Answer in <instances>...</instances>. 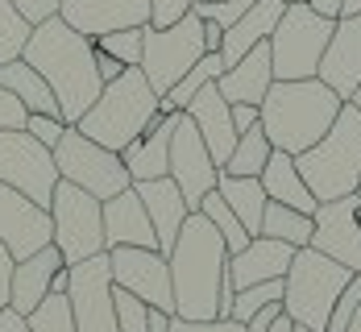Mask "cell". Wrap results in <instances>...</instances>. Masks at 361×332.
Here are the masks:
<instances>
[{
    "label": "cell",
    "instance_id": "cell-1",
    "mask_svg": "<svg viewBox=\"0 0 361 332\" xmlns=\"http://www.w3.org/2000/svg\"><path fill=\"white\" fill-rule=\"evenodd\" d=\"M21 59L50 83V92H54L67 125H79V116L92 109L96 96L104 92V79L96 71L92 37L75 34L63 17H50V21L34 25Z\"/></svg>",
    "mask_w": 361,
    "mask_h": 332
},
{
    "label": "cell",
    "instance_id": "cell-2",
    "mask_svg": "<svg viewBox=\"0 0 361 332\" xmlns=\"http://www.w3.org/2000/svg\"><path fill=\"white\" fill-rule=\"evenodd\" d=\"M166 262H171V287H175V316L179 320H216L220 283L228 274V250L204 212H191L183 221Z\"/></svg>",
    "mask_w": 361,
    "mask_h": 332
},
{
    "label": "cell",
    "instance_id": "cell-3",
    "mask_svg": "<svg viewBox=\"0 0 361 332\" xmlns=\"http://www.w3.org/2000/svg\"><path fill=\"white\" fill-rule=\"evenodd\" d=\"M341 109H345V100L320 79H274L262 100L266 142L290 158H299L332 129Z\"/></svg>",
    "mask_w": 361,
    "mask_h": 332
},
{
    "label": "cell",
    "instance_id": "cell-4",
    "mask_svg": "<svg viewBox=\"0 0 361 332\" xmlns=\"http://www.w3.org/2000/svg\"><path fill=\"white\" fill-rule=\"evenodd\" d=\"M162 100L154 96V87L145 83L142 67H129L121 79L104 83V92L96 96V104L79 116V133L92 137L96 146L121 154L125 146H133L145 129L158 121Z\"/></svg>",
    "mask_w": 361,
    "mask_h": 332
},
{
    "label": "cell",
    "instance_id": "cell-5",
    "mask_svg": "<svg viewBox=\"0 0 361 332\" xmlns=\"http://www.w3.org/2000/svg\"><path fill=\"white\" fill-rule=\"evenodd\" d=\"M299 175L307 191L316 195V204H332L345 195H357L361 187V112L353 104L336 112L332 129L316 142L312 149H303L295 158Z\"/></svg>",
    "mask_w": 361,
    "mask_h": 332
},
{
    "label": "cell",
    "instance_id": "cell-6",
    "mask_svg": "<svg viewBox=\"0 0 361 332\" xmlns=\"http://www.w3.org/2000/svg\"><path fill=\"white\" fill-rule=\"evenodd\" d=\"M353 278H357L353 270H345L341 262L316 254L312 245L295 250L290 270H287V278H283V312L290 316V324H299V328L324 332L336 299L345 295V287Z\"/></svg>",
    "mask_w": 361,
    "mask_h": 332
},
{
    "label": "cell",
    "instance_id": "cell-7",
    "mask_svg": "<svg viewBox=\"0 0 361 332\" xmlns=\"http://www.w3.org/2000/svg\"><path fill=\"white\" fill-rule=\"evenodd\" d=\"M332 30H336V21L324 17V13H316L312 4H287L283 21L270 34L274 79H316Z\"/></svg>",
    "mask_w": 361,
    "mask_h": 332
},
{
    "label": "cell",
    "instance_id": "cell-8",
    "mask_svg": "<svg viewBox=\"0 0 361 332\" xmlns=\"http://www.w3.org/2000/svg\"><path fill=\"white\" fill-rule=\"evenodd\" d=\"M50 224H54V245H59L67 266L109 254V245H104V204L96 195L79 191L75 183L59 179L54 199H50Z\"/></svg>",
    "mask_w": 361,
    "mask_h": 332
},
{
    "label": "cell",
    "instance_id": "cell-9",
    "mask_svg": "<svg viewBox=\"0 0 361 332\" xmlns=\"http://www.w3.org/2000/svg\"><path fill=\"white\" fill-rule=\"evenodd\" d=\"M204 54H208V46H204V21L195 13H187L179 25H171V30H149L145 25L142 75H145V83L154 87V96L162 100Z\"/></svg>",
    "mask_w": 361,
    "mask_h": 332
},
{
    "label": "cell",
    "instance_id": "cell-10",
    "mask_svg": "<svg viewBox=\"0 0 361 332\" xmlns=\"http://www.w3.org/2000/svg\"><path fill=\"white\" fill-rule=\"evenodd\" d=\"M54 166H59V179H63V183H75L79 191L96 195L100 204L112 199V195H121L125 187H133L125 162H121V154L96 146V142L83 137L75 125H67L63 142L54 146Z\"/></svg>",
    "mask_w": 361,
    "mask_h": 332
},
{
    "label": "cell",
    "instance_id": "cell-11",
    "mask_svg": "<svg viewBox=\"0 0 361 332\" xmlns=\"http://www.w3.org/2000/svg\"><path fill=\"white\" fill-rule=\"evenodd\" d=\"M0 183L21 191L25 199H34L37 208L50 212V199H54V187H59L54 149H46L30 129L0 133Z\"/></svg>",
    "mask_w": 361,
    "mask_h": 332
},
{
    "label": "cell",
    "instance_id": "cell-12",
    "mask_svg": "<svg viewBox=\"0 0 361 332\" xmlns=\"http://www.w3.org/2000/svg\"><path fill=\"white\" fill-rule=\"evenodd\" d=\"M112 266V287L137 295L142 303L171 312L175 316V287H171V262L158 250H137V245H116L109 250Z\"/></svg>",
    "mask_w": 361,
    "mask_h": 332
},
{
    "label": "cell",
    "instance_id": "cell-13",
    "mask_svg": "<svg viewBox=\"0 0 361 332\" xmlns=\"http://www.w3.org/2000/svg\"><path fill=\"white\" fill-rule=\"evenodd\" d=\"M71 270V316H75V332H116V307H112V266L109 254L87 258Z\"/></svg>",
    "mask_w": 361,
    "mask_h": 332
},
{
    "label": "cell",
    "instance_id": "cell-14",
    "mask_svg": "<svg viewBox=\"0 0 361 332\" xmlns=\"http://www.w3.org/2000/svg\"><path fill=\"white\" fill-rule=\"evenodd\" d=\"M171 179L179 183L191 212H200L204 195L216 191V179H220V166L212 162V154H208L200 129L191 125L187 112H179V125H175V137H171Z\"/></svg>",
    "mask_w": 361,
    "mask_h": 332
},
{
    "label": "cell",
    "instance_id": "cell-15",
    "mask_svg": "<svg viewBox=\"0 0 361 332\" xmlns=\"http://www.w3.org/2000/svg\"><path fill=\"white\" fill-rule=\"evenodd\" d=\"M361 195H345L316 208V233H312V250L324 258L341 262L345 270H353L361 278V221H357Z\"/></svg>",
    "mask_w": 361,
    "mask_h": 332
},
{
    "label": "cell",
    "instance_id": "cell-16",
    "mask_svg": "<svg viewBox=\"0 0 361 332\" xmlns=\"http://www.w3.org/2000/svg\"><path fill=\"white\" fill-rule=\"evenodd\" d=\"M50 241H54L50 212L37 208L34 199H25L21 191L0 183V245L13 254V262L34 258L37 250H46Z\"/></svg>",
    "mask_w": 361,
    "mask_h": 332
},
{
    "label": "cell",
    "instance_id": "cell-17",
    "mask_svg": "<svg viewBox=\"0 0 361 332\" xmlns=\"http://www.w3.org/2000/svg\"><path fill=\"white\" fill-rule=\"evenodd\" d=\"M59 17L83 37H104L112 30H145L149 0H63Z\"/></svg>",
    "mask_w": 361,
    "mask_h": 332
},
{
    "label": "cell",
    "instance_id": "cell-18",
    "mask_svg": "<svg viewBox=\"0 0 361 332\" xmlns=\"http://www.w3.org/2000/svg\"><path fill=\"white\" fill-rule=\"evenodd\" d=\"M316 79L324 87H332L345 104L353 100V92L361 87V13L357 17H336V30L324 46Z\"/></svg>",
    "mask_w": 361,
    "mask_h": 332
},
{
    "label": "cell",
    "instance_id": "cell-19",
    "mask_svg": "<svg viewBox=\"0 0 361 332\" xmlns=\"http://www.w3.org/2000/svg\"><path fill=\"white\" fill-rule=\"evenodd\" d=\"M179 112H158V121L145 129L133 146L121 149V162L129 171L133 183H149V179H166L171 175V137H175Z\"/></svg>",
    "mask_w": 361,
    "mask_h": 332
},
{
    "label": "cell",
    "instance_id": "cell-20",
    "mask_svg": "<svg viewBox=\"0 0 361 332\" xmlns=\"http://www.w3.org/2000/svg\"><path fill=\"white\" fill-rule=\"evenodd\" d=\"M183 112H187L191 125L200 129V137H204V146L212 154V162L224 166V162L233 158V146H237V129H233V104L216 92V83H208Z\"/></svg>",
    "mask_w": 361,
    "mask_h": 332
},
{
    "label": "cell",
    "instance_id": "cell-21",
    "mask_svg": "<svg viewBox=\"0 0 361 332\" xmlns=\"http://www.w3.org/2000/svg\"><path fill=\"white\" fill-rule=\"evenodd\" d=\"M290 250L287 241H274V237H253L241 254H228V278L237 291L257 287V283H270V278H287L290 270Z\"/></svg>",
    "mask_w": 361,
    "mask_h": 332
},
{
    "label": "cell",
    "instance_id": "cell-22",
    "mask_svg": "<svg viewBox=\"0 0 361 332\" xmlns=\"http://www.w3.org/2000/svg\"><path fill=\"white\" fill-rule=\"evenodd\" d=\"M133 191L142 195L145 212H149V224H154V237H158V254L166 258L175 250V237H179L183 221L191 216L187 199H183L179 183L166 175V179H149V183H133Z\"/></svg>",
    "mask_w": 361,
    "mask_h": 332
},
{
    "label": "cell",
    "instance_id": "cell-23",
    "mask_svg": "<svg viewBox=\"0 0 361 332\" xmlns=\"http://www.w3.org/2000/svg\"><path fill=\"white\" fill-rule=\"evenodd\" d=\"M104 245H137V250H158V237H154V224L145 212L142 195L133 187H125L121 195L104 199Z\"/></svg>",
    "mask_w": 361,
    "mask_h": 332
},
{
    "label": "cell",
    "instance_id": "cell-24",
    "mask_svg": "<svg viewBox=\"0 0 361 332\" xmlns=\"http://www.w3.org/2000/svg\"><path fill=\"white\" fill-rule=\"evenodd\" d=\"M270 83H274L270 42H262V46H253L241 63L224 67V75L216 79V92L228 100V104H253V109H262V100H266Z\"/></svg>",
    "mask_w": 361,
    "mask_h": 332
},
{
    "label": "cell",
    "instance_id": "cell-25",
    "mask_svg": "<svg viewBox=\"0 0 361 332\" xmlns=\"http://www.w3.org/2000/svg\"><path fill=\"white\" fill-rule=\"evenodd\" d=\"M67 262H63V254H59V245L50 241L46 250H37L34 258L17 262L13 266V295H8V307L17 312V316H30L42 299L50 295V278L63 270Z\"/></svg>",
    "mask_w": 361,
    "mask_h": 332
},
{
    "label": "cell",
    "instance_id": "cell-26",
    "mask_svg": "<svg viewBox=\"0 0 361 332\" xmlns=\"http://www.w3.org/2000/svg\"><path fill=\"white\" fill-rule=\"evenodd\" d=\"M283 8H287L283 0H253L250 8H245V17H241L233 30H224V42H220V59H224V67L241 63L253 46L270 42L274 25L283 21Z\"/></svg>",
    "mask_w": 361,
    "mask_h": 332
},
{
    "label": "cell",
    "instance_id": "cell-27",
    "mask_svg": "<svg viewBox=\"0 0 361 332\" xmlns=\"http://www.w3.org/2000/svg\"><path fill=\"white\" fill-rule=\"evenodd\" d=\"M262 187H266V199L270 204H283V208H295V212H303V216H316V195L307 191L303 183V175H299V166H295V158L283 154V149H274L270 154V162H266V171L257 175Z\"/></svg>",
    "mask_w": 361,
    "mask_h": 332
},
{
    "label": "cell",
    "instance_id": "cell-28",
    "mask_svg": "<svg viewBox=\"0 0 361 332\" xmlns=\"http://www.w3.org/2000/svg\"><path fill=\"white\" fill-rule=\"evenodd\" d=\"M0 87H8L30 112H46V116H59L63 121V109L50 92V83L25 63V59H13V63H0Z\"/></svg>",
    "mask_w": 361,
    "mask_h": 332
},
{
    "label": "cell",
    "instance_id": "cell-29",
    "mask_svg": "<svg viewBox=\"0 0 361 332\" xmlns=\"http://www.w3.org/2000/svg\"><path fill=\"white\" fill-rule=\"evenodd\" d=\"M216 191H220V199L233 208V216L245 224V233L257 237V233H262V212H266V204H270L262 179H241V175H224V171H220Z\"/></svg>",
    "mask_w": 361,
    "mask_h": 332
},
{
    "label": "cell",
    "instance_id": "cell-30",
    "mask_svg": "<svg viewBox=\"0 0 361 332\" xmlns=\"http://www.w3.org/2000/svg\"><path fill=\"white\" fill-rule=\"evenodd\" d=\"M312 233H316V221L295 212V208H283V204H266L262 212V233L257 237H274V241H287L290 250H307L312 245Z\"/></svg>",
    "mask_w": 361,
    "mask_h": 332
},
{
    "label": "cell",
    "instance_id": "cell-31",
    "mask_svg": "<svg viewBox=\"0 0 361 332\" xmlns=\"http://www.w3.org/2000/svg\"><path fill=\"white\" fill-rule=\"evenodd\" d=\"M270 154H274V146L266 142V129H262V121H257L250 133H241V137H237L233 158H228L220 171H224V175H241V179H257V175L266 171Z\"/></svg>",
    "mask_w": 361,
    "mask_h": 332
},
{
    "label": "cell",
    "instance_id": "cell-32",
    "mask_svg": "<svg viewBox=\"0 0 361 332\" xmlns=\"http://www.w3.org/2000/svg\"><path fill=\"white\" fill-rule=\"evenodd\" d=\"M200 212H204V216L212 221V228H216L220 237H224V250H228V254H241V250H245V245L253 241L250 233H245V224L233 216V208L220 199V191H208V195H204Z\"/></svg>",
    "mask_w": 361,
    "mask_h": 332
},
{
    "label": "cell",
    "instance_id": "cell-33",
    "mask_svg": "<svg viewBox=\"0 0 361 332\" xmlns=\"http://www.w3.org/2000/svg\"><path fill=\"white\" fill-rule=\"evenodd\" d=\"M34 34V25L13 8V0H0V63H13L25 54V42Z\"/></svg>",
    "mask_w": 361,
    "mask_h": 332
},
{
    "label": "cell",
    "instance_id": "cell-34",
    "mask_svg": "<svg viewBox=\"0 0 361 332\" xmlns=\"http://www.w3.org/2000/svg\"><path fill=\"white\" fill-rule=\"evenodd\" d=\"M92 46L100 54L116 59L121 67H142V46H145V30H112L104 37H92Z\"/></svg>",
    "mask_w": 361,
    "mask_h": 332
},
{
    "label": "cell",
    "instance_id": "cell-35",
    "mask_svg": "<svg viewBox=\"0 0 361 332\" xmlns=\"http://www.w3.org/2000/svg\"><path fill=\"white\" fill-rule=\"evenodd\" d=\"M25 320H30V332H75L71 299L67 295H46Z\"/></svg>",
    "mask_w": 361,
    "mask_h": 332
},
{
    "label": "cell",
    "instance_id": "cell-36",
    "mask_svg": "<svg viewBox=\"0 0 361 332\" xmlns=\"http://www.w3.org/2000/svg\"><path fill=\"white\" fill-rule=\"evenodd\" d=\"M112 307H116V332H149V303L112 287Z\"/></svg>",
    "mask_w": 361,
    "mask_h": 332
},
{
    "label": "cell",
    "instance_id": "cell-37",
    "mask_svg": "<svg viewBox=\"0 0 361 332\" xmlns=\"http://www.w3.org/2000/svg\"><path fill=\"white\" fill-rule=\"evenodd\" d=\"M253 0H195L191 4V13L200 17V21H216L220 30H233L241 17H245V8H250Z\"/></svg>",
    "mask_w": 361,
    "mask_h": 332
},
{
    "label": "cell",
    "instance_id": "cell-38",
    "mask_svg": "<svg viewBox=\"0 0 361 332\" xmlns=\"http://www.w3.org/2000/svg\"><path fill=\"white\" fill-rule=\"evenodd\" d=\"M195 0H149V30H171L191 13Z\"/></svg>",
    "mask_w": 361,
    "mask_h": 332
},
{
    "label": "cell",
    "instance_id": "cell-39",
    "mask_svg": "<svg viewBox=\"0 0 361 332\" xmlns=\"http://www.w3.org/2000/svg\"><path fill=\"white\" fill-rule=\"evenodd\" d=\"M357 307H361V278H353V283L345 287V295L336 299V307H332V316H328V328L324 332H345Z\"/></svg>",
    "mask_w": 361,
    "mask_h": 332
},
{
    "label": "cell",
    "instance_id": "cell-40",
    "mask_svg": "<svg viewBox=\"0 0 361 332\" xmlns=\"http://www.w3.org/2000/svg\"><path fill=\"white\" fill-rule=\"evenodd\" d=\"M25 129H30V133H34V137H37L46 149H54L59 142H63V133H67V121H59V116H46V112H30Z\"/></svg>",
    "mask_w": 361,
    "mask_h": 332
},
{
    "label": "cell",
    "instance_id": "cell-41",
    "mask_svg": "<svg viewBox=\"0 0 361 332\" xmlns=\"http://www.w3.org/2000/svg\"><path fill=\"white\" fill-rule=\"evenodd\" d=\"M25 121H30V109L8 92V87H0V133H13V129H25Z\"/></svg>",
    "mask_w": 361,
    "mask_h": 332
},
{
    "label": "cell",
    "instance_id": "cell-42",
    "mask_svg": "<svg viewBox=\"0 0 361 332\" xmlns=\"http://www.w3.org/2000/svg\"><path fill=\"white\" fill-rule=\"evenodd\" d=\"M13 8H17L30 25H42V21H50V17H59L63 0H13Z\"/></svg>",
    "mask_w": 361,
    "mask_h": 332
},
{
    "label": "cell",
    "instance_id": "cell-43",
    "mask_svg": "<svg viewBox=\"0 0 361 332\" xmlns=\"http://www.w3.org/2000/svg\"><path fill=\"white\" fill-rule=\"evenodd\" d=\"M171 332H245V324L237 320H171Z\"/></svg>",
    "mask_w": 361,
    "mask_h": 332
},
{
    "label": "cell",
    "instance_id": "cell-44",
    "mask_svg": "<svg viewBox=\"0 0 361 332\" xmlns=\"http://www.w3.org/2000/svg\"><path fill=\"white\" fill-rule=\"evenodd\" d=\"M13 266H17V262H13V254L0 245V312L8 307V295H13Z\"/></svg>",
    "mask_w": 361,
    "mask_h": 332
},
{
    "label": "cell",
    "instance_id": "cell-45",
    "mask_svg": "<svg viewBox=\"0 0 361 332\" xmlns=\"http://www.w3.org/2000/svg\"><path fill=\"white\" fill-rule=\"evenodd\" d=\"M257 121H262V109H253V104H233V129H237V137L250 133Z\"/></svg>",
    "mask_w": 361,
    "mask_h": 332
},
{
    "label": "cell",
    "instance_id": "cell-46",
    "mask_svg": "<svg viewBox=\"0 0 361 332\" xmlns=\"http://www.w3.org/2000/svg\"><path fill=\"white\" fill-rule=\"evenodd\" d=\"M279 316H283V303H270V307H262V312L253 316L250 324H245V332H270Z\"/></svg>",
    "mask_w": 361,
    "mask_h": 332
},
{
    "label": "cell",
    "instance_id": "cell-47",
    "mask_svg": "<svg viewBox=\"0 0 361 332\" xmlns=\"http://www.w3.org/2000/svg\"><path fill=\"white\" fill-rule=\"evenodd\" d=\"M96 71H100V79H104V83H112V79H121L129 67H121L116 59H109V54H100V50H96Z\"/></svg>",
    "mask_w": 361,
    "mask_h": 332
},
{
    "label": "cell",
    "instance_id": "cell-48",
    "mask_svg": "<svg viewBox=\"0 0 361 332\" xmlns=\"http://www.w3.org/2000/svg\"><path fill=\"white\" fill-rule=\"evenodd\" d=\"M0 332H30V320L17 316L13 307H4V312H0Z\"/></svg>",
    "mask_w": 361,
    "mask_h": 332
},
{
    "label": "cell",
    "instance_id": "cell-49",
    "mask_svg": "<svg viewBox=\"0 0 361 332\" xmlns=\"http://www.w3.org/2000/svg\"><path fill=\"white\" fill-rule=\"evenodd\" d=\"M220 42H224V30H220L216 21H204V46H208V54H220Z\"/></svg>",
    "mask_w": 361,
    "mask_h": 332
},
{
    "label": "cell",
    "instance_id": "cell-50",
    "mask_svg": "<svg viewBox=\"0 0 361 332\" xmlns=\"http://www.w3.org/2000/svg\"><path fill=\"white\" fill-rule=\"evenodd\" d=\"M171 312H158V307H149V332H171Z\"/></svg>",
    "mask_w": 361,
    "mask_h": 332
},
{
    "label": "cell",
    "instance_id": "cell-51",
    "mask_svg": "<svg viewBox=\"0 0 361 332\" xmlns=\"http://www.w3.org/2000/svg\"><path fill=\"white\" fill-rule=\"evenodd\" d=\"M312 8H316V13H324V17H332V21L341 17V0H312Z\"/></svg>",
    "mask_w": 361,
    "mask_h": 332
},
{
    "label": "cell",
    "instance_id": "cell-52",
    "mask_svg": "<svg viewBox=\"0 0 361 332\" xmlns=\"http://www.w3.org/2000/svg\"><path fill=\"white\" fill-rule=\"evenodd\" d=\"M361 13V0H341V17H357Z\"/></svg>",
    "mask_w": 361,
    "mask_h": 332
},
{
    "label": "cell",
    "instance_id": "cell-53",
    "mask_svg": "<svg viewBox=\"0 0 361 332\" xmlns=\"http://www.w3.org/2000/svg\"><path fill=\"white\" fill-rule=\"evenodd\" d=\"M270 332H295V324H290V316H287V312H283V316L274 320V328H270Z\"/></svg>",
    "mask_w": 361,
    "mask_h": 332
},
{
    "label": "cell",
    "instance_id": "cell-54",
    "mask_svg": "<svg viewBox=\"0 0 361 332\" xmlns=\"http://www.w3.org/2000/svg\"><path fill=\"white\" fill-rule=\"evenodd\" d=\"M345 332H361V307L353 312V320H349V328H345Z\"/></svg>",
    "mask_w": 361,
    "mask_h": 332
},
{
    "label": "cell",
    "instance_id": "cell-55",
    "mask_svg": "<svg viewBox=\"0 0 361 332\" xmlns=\"http://www.w3.org/2000/svg\"><path fill=\"white\" fill-rule=\"evenodd\" d=\"M349 104H353V109L361 112V87H357V92H353V100H349Z\"/></svg>",
    "mask_w": 361,
    "mask_h": 332
},
{
    "label": "cell",
    "instance_id": "cell-56",
    "mask_svg": "<svg viewBox=\"0 0 361 332\" xmlns=\"http://www.w3.org/2000/svg\"><path fill=\"white\" fill-rule=\"evenodd\" d=\"M283 4H312V0H283Z\"/></svg>",
    "mask_w": 361,
    "mask_h": 332
},
{
    "label": "cell",
    "instance_id": "cell-57",
    "mask_svg": "<svg viewBox=\"0 0 361 332\" xmlns=\"http://www.w3.org/2000/svg\"><path fill=\"white\" fill-rule=\"evenodd\" d=\"M295 332H312V328H299V324H295Z\"/></svg>",
    "mask_w": 361,
    "mask_h": 332
},
{
    "label": "cell",
    "instance_id": "cell-58",
    "mask_svg": "<svg viewBox=\"0 0 361 332\" xmlns=\"http://www.w3.org/2000/svg\"><path fill=\"white\" fill-rule=\"evenodd\" d=\"M357 221H361V208H357Z\"/></svg>",
    "mask_w": 361,
    "mask_h": 332
},
{
    "label": "cell",
    "instance_id": "cell-59",
    "mask_svg": "<svg viewBox=\"0 0 361 332\" xmlns=\"http://www.w3.org/2000/svg\"><path fill=\"white\" fill-rule=\"evenodd\" d=\"M357 195H361V187H357Z\"/></svg>",
    "mask_w": 361,
    "mask_h": 332
}]
</instances>
